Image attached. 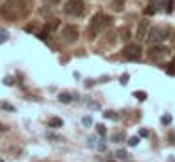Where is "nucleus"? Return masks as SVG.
Listing matches in <instances>:
<instances>
[{
  "label": "nucleus",
  "instance_id": "f257e3e1",
  "mask_svg": "<svg viewBox=\"0 0 175 162\" xmlns=\"http://www.w3.org/2000/svg\"><path fill=\"white\" fill-rule=\"evenodd\" d=\"M27 12V0H6V4L2 6V15L9 21L23 19Z\"/></svg>",
  "mask_w": 175,
  "mask_h": 162
},
{
  "label": "nucleus",
  "instance_id": "f03ea898",
  "mask_svg": "<svg viewBox=\"0 0 175 162\" xmlns=\"http://www.w3.org/2000/svg\"><path fill=\"white\" fill-rule=\"evenodd\" d=\"M111 23V19L109 17H105V15H102V13H98V15H94L92 17V21H91V27H89V34H91V38H96L100 32Z\"/></svg>",
  "mask_w": 175,
  "mask_h": 162
},
{
  "label": "nucleus",
  "instance_id": "7ed1b4c3",
  "mask_svg": "<svg viewBox=\"0 0 175 162\" xmlns=\"http://www.w3.org/2000/svg\"><path fill=\"white\" fill-rule=\"evenodd\" d=\"M166 38H168V28H164V27H155V28H151L149 36H147V40L151 41V44H160V41H164Z\"/></svg>",
  "mask_w": 175,
  "mask_h": 162
},
{
  "label": "nucleus",
  "instance_id": "20e7f679",
  "mask_svg": "<svg viewBox=\"0 0 175 162\" xmlns=\"http://www.w3.org/2000/svg\"><path fill=\"white\" fill-rule=\"evenodd\" d=\"M83 9H85L83 0H68L66 6H64V12L68 15H81Z\"/></svg>",
  "mask_w": 175,
  "mask_h": 162
},
{
  "label": "nucleus",
  "instance_id": "39448f33",
  "mask_svg": "<svg viewBox=\"0 0 175 162\" xmlns=\"http://www.w3.org/2000/svg\"><path fill=\"white\" fill-rule=\"evenodd\" d=\"M124 57L128 60H139L141 59V47L138 44H130L124 47Z\"/></svg>",
  "mask_w": 175,
  "mask_h": 162
},
{
  "label": "nucleus",
  "instance_id": "423d86ee",
  "mask_svg": "<svg viewBox=\"0 0 175 162\" xmlns=\"http://www.w3.org/2000/svg\"><path fill=\"white\" fill-rule=\"evenodd\" d=\"M62 38H64V41H68V44H73V41L77 40V30H75V27H66L64 28Z\"/></svg>",
  "mask_w": 175,
  "mask_h": 162
},
{
  "label": "nucleus",
  "instance_id": "0eeeda50",
  "mask_svg": "<svg viewBox=\"0 0 175 162\" xmlns=\"http://www.w3.org/2000/svg\"><path fill=\"white\" fill-rule=\"evenodd\" d=\"M168 55V49L164 47V45H158V47H152L149 51V57L151 59H162V57H166Z\"/></svg>",
  "mask_w": 175,
  "mask_h": 162
},
{
  "label": "nucleus",
  "instance_id": "6e6552de",
  "mask_svg": "<svg viewBox=\"0 0 175 162\" xmlns=\"http://www.w3.org/2000/svg\"><path fill=\"white\" fill-rule=\"evenodd\" d=\"M147 27H149V23H147V21H141V23H139V28H138V40H143L145 38V32H147Z\"/></svg>",
  "mask_w": 175,
  "mask_h": 162
},
{
  "label": "nucleus",
  "instance_id": "1a4fd4ad",
  "mask_svg": "<svg viewBox=\"0 0 175 162\" xmlns=\"http://www.w3.org/2000/svg\"><path fill=\"white\" fill-rule=\"evenodd\" d=\"M59 100H60L62 104H70V102L73 100V94H70V92H60V94H59Z\"/></svg>",
  "mask_w": 175,
  "mask_h": 162
},
{
  "label": "nucleus",
  "instance_id": "9d476101",
  "mask_svg": "<svg viewBox=\"0 0 175 162\" xmlns=\"http://www.w3.org/2000/svg\"><path fill=\"white\" fill-rule=\"evenodd\" d=\"M115 12H123L124 9V0H113V6H111Z\"/></svg>",
  "mask_w": 175,
  "mask_h": 162
},
{
  "label": "nucleus",
  "instance_id": "9b49d317",
  "mask_svg": "<svg viewBox=\"0 0 175 162\" xmlns=\"http://www.w3.org/2000/svg\"><path fill=\"white\" fill-rule=\"evenodd\" d=\"M49 124H51L53 128H59V126H62V119H60V117H53Z\"/></svg>",
  "mask_w": 175,
  "mask_h": 162
},
{
  "label": "nucleus",
  "instance_id": "f8f14e48",
  "mask_svg": "<svg viewBox=\"0 0 175 162\" xmlns=\"http://www.w3.org/2000/svg\"><path fill=\"white\" fill-rule=\"evenodd\" d=\"M0 107H2V110H6V111H9V113L15 111V107H13L12 104H8V102H2V104H0Z\"/></svg>",
  "mask_w": 175,
  "mask_h": 162
},
{
  "label": "nucleus",
  "instance_id": "ddd939ff",
  "mask_svg": "<svg viewBox=\"0 0 175 162\" xmlns=\"http://www.w3.org/2000/svg\"><path fill=\"white\" fill-rule=\"evenodd\" d=\"M134 96H136L139 102H143V100L147 98V92H143V91H136V92H134Z\"/></svg>",
  "mask_w": 175,
  "mask_h": 162
},
{
  "label": "nucleus",
  "instance_id": "4468645a",
  "mask_svg": "<svg viewBox=\"0 0 175 162\" xmlns=\"http://www.w3.org/2000/svg\"><path fill=\"white\" fill-rule=\"evenodd\" d=\"M124 134L123 132H117V134H113V142H117V143H121V142H124Z\"/></svg>",
  "mask_w": 175,
  "mask_h": 162
},
{
  "label": "nucleus",
  "instance_id": "2eb2a0df",
  "mask_svg": "<svg viewBox=\"0 0 175 162\" xmlns=\"http://www.w3.org/2000/svg\"><path fill=\"white\" fill-rule=\"evenodd\" d=\"M6 41H8V30L0 28V44H6Z\"/></svg>",
  "mask_w": 175,
  "mask_h": 162
},
{
  "label": "nucleus",
  "instance_id": "dca6fc26",
  "mask_svg": "<svg viewBox=\"0 0 175 162\" xmlns=\"http://www.w3.org/2000/svg\"><path fill=\"white\" fill-rule=\"evenodd\" d=\"M104 117H105V119H111V121H117V119H119V115H117V113H113V111H105V113H104Z\"/></svg>",
  "mask_w": 175,
  "mask_h": 162
},
{
  "label": "nucleus",
  "instance_id": "f3484780",
  "mask_svg": "<svg viewBox=\"0 0 175 162\" xmlns=\"http://www.w3.org/2000/svg\"><path fill=\"white\" fill-rule=\"evenodd\" d=\"M96 132H98V136H105V134H107V130H105L104 124H98V126H96Z\"/></svg>",
  "mask_w": 175,
  "mask_h": 162
},
{
  "label": "nucleus",
  "instance_id": "a211bd4d",
  "mask_svg": "<svg viewBox=\"0 0 175 162\" xmlns=\"http://www.w3.org/2000/svg\"><path fill=\"white\" fill-rule=\"evenodd\" d=\"M138 143H139V138H136V136H134V138H130V139H128V145H130V147H136Z\"/></svg>",
  "mask_w": 175,
  "mask_h": 162
},
{
  "label": "nucleus",
  "instance_id": "6ab92c4d",
  "mask_svg": "<svg viewBox=\"0 0 175 162\" xmlns=\"http://www.w3.org/2000/svg\"><path fill=\"white\" fill-rule=\"evenodd\" d=\"M47 139H55V142H62V138H60V136H57V134H51V132L47 134Z\"/></svg>",
  "mask_w": 175,
  "mask_h": 162
},
{
  "label": "nucleus",
  "instance_id": "aec40b11",
  "mask_svg": "<svg viewBox=\"0 0 175 162\" xmlns=\"http://www.w3.org/2000/svg\"><path fill=\"white\" fill-rule=\"evenodd\" d=\"M83 124H85V126H91V124H92V117H89V115L83 117Z\"/></svg>",
  "mask_w": 175,
  "mask_h": 162
},
{
  "label": "nucleus",
  "instance_id": "412c9836",
  "mask_svg": "<svg viewBox=\"0 0 175 162\" xmlns=\"http://www.w3.org/2000/svg\"><path fill=\"white\" fill-rule=\"evenodd\" d=\"M119 158H126V151L124 149H117V153H115Z\"/></svg>",
  "mask_w": 175,
  "mask_h": 162
},
{
  "label": "nucleus",
  "instance_id": "4be33fe9",
  "mask_svg": "<svg viewBox=\"0 0 175 162\" xmlns=\"http://www.w3.org/2000/svg\"><path fill=\"white\" fill-rule=\"evenodd\" d=\"M13 83H15V81H13V77H6V79H4V85H8V87H12Z\"/></svg>",
  "mask_w": 175,
  "mask_h": 162
},
{
  "label": "nucleus",
  "instance_id": "5701e85b",
  "mask_svg": "<svg viewBox=\"0 0 175 162\" xmlns=\"http://www.w3.org/2000/svg\"><path fill=\"white\" fill-rule=\"evenodd\" d=\"M162 123H164V124H170V123H171V117H170V115H164V117H162Z\"/></svg>",
  "mask_w": 175,
  "mask_h": 162
},
{
  "label": "nucleus",
  "instance_id": "b1692460",
  "mask_svg": "<svg viewBox=\"0 0 175 162\" xmlns=\"http://www.w3.org/2000/svg\"><path fill=\"white\" fill-rule=\"evenodd\" d=\"M171 9H173V8H171V0H166V12L171 13Z\"/></svg>",
  "mask_w": 175,
  "mask_h": 162
},
{
  "label": "nucleus",
  "instance_id": "393cba45",
  "mask_svg": "<svg viewBox=\"0 0 175 162\" xmlns=\"http://www.w3.org/2000/svg\"><path fill=\"white\" fill-rule=\"evenodd\" d=\"M96 149H98V151H105V143H104V142L96 143Z\"/></svg>",
  "mask_w": 175,
  "mask_h": 162
},
{
  "label": "nucleus",
  "instance_id": "a878e982",
  "mask_svg": "<svg viewBox=\"0 0 175 162\" xmlns=\"http://www.w3.org/2000/svg\"><path fill=\"white\" fill-rule=\"evenodd\" d=\"M139 136H141V138H147V136H149V132L145 130V128H141V130H139Z\"/></svg>",
  "mask_w": 175,
  "mask_h": 162
},
{
  "label": "nucleus",
  "instance_id": "bb28decb",
  "mask_svg": "<svg viewBox=\"0 0 175 162\" xmlns=\"http://www.w3.org/2000/svg\"><path fill=\"white\" fill-rule=\"evenodd\" d=\"M121 83H123V85H126V83H128V74H124L123 77H121Z\"/></svg>",
  "mask_w": 175,
  "mask_h": 162
},
{
  "label": "nucleus",
  "instance_id": "cd10ccee",
  "mask_svg": "<svg viewBox=\"0 0 175 162\" xmlns=\"http://www.w3.org/2000/svg\"><path fill=\"white\" fill-rule=\"evenodd\" d=\"M45 2H49V4H57L59 0H45Z\"/></svg>",
  "mask_w": 175,
  "mask_h": 162
},
{
  "label": "nucleus",
  "instance_id": "c85d7f7f",
  "mask_svg": "<svg viewBox=\"0 0 175 162\" xmlns=\"http://www.w3.org/2000/svg\"><path fill=\"white\" fill-rule=\"evenodd\" d=\"M4 130H8V128H6L4 124H0V132H4Z\"/></svg>",
  "mask_w": 175,
  "mask_h": 162
},
{
  "label": "nucleus",
  "instance_id": "c756f323",
  "mask_svg": "<svg viewBox=\"0 0 175 162\" xmlns=\"http://www.w3.org/2000/svg\"><path fill=\"white\" fill-rule=\"evenodd\" d=\"M173 64H175V59H173Z\"/></svg>",
  "mask_w": 175,
  "mask_h": 162
},
{
  "label": "nucleus",
  "instance_id": "7c9ffc66",
  "mask_svg": "<svg viewBox=\"0 0 175 162\" xmlns=\"http://www.w3.org/2000/svg\"><path fill=\"white\" fill-rule=\"evenodd\" d=\"M0 162H4V160H0Z\"/></svg>",
  "mask_w": 175,
  "mask_h": 162
}]
</instances>
